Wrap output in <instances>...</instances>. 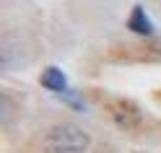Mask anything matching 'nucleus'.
<instances>
[{
  "label": "nucleus",
  "instance_id": "20e7f679",
  "mask_svg": "<svg viewBox=\"0 0 161 153\" xmlns=\"http://www.w3.org/2000/svg\"><path fill=\"white\" fill-rule=\"evenodd\" d=\"M39 83H42L47 91H55V94H65L68 91V78L60 68H44L42 70V78H39Z\"/></svg>",
  "mask_w": 161,
  "mask_h": 153
},
{
  "label": "nucleus",
  "instance_id": "f257e3e1",
  "mask_svg": "<svg viewBox=\"0 0 161 153\" xmlns=\"http://www.w3.org/2000/svg\"><path fill=\"white\" fill-rule=\"evenodd\" d=\"M91 145V138L83 127L73 122L52 125L42 135V150L44 153H86Z\"/></svg>",
  "mask_w": 161,
  "mask_h": 153
},
{
  "label": "nucleus",
  "instance_id": "7ed1b4c3",
  "mask_svg": "<svg viewBox=\"0 0 161 153\" xmlns=\"http://www.w3.org/2000/svg\"><path fill=\"white\" fill-rule=\"evenodd\" d=\"M127 29L138 36H151L153 34V24H151V18L146 16L143 5H135L133 11H130V18H127Z\"/></svg>",
  "mask_w": 161,
  "mask_h": 153
},
{
  "label": "nucleus",
  "instance_id": "f03ea898",
  "mask_svg": "<svg viewBox=\"0 0 161 153\" xmlns=\"http://www.w3.org/2000/svg\"><path fill=\"white\" fill-rule=\"evenodd\" d=\"M107 109H109L112 119L119 127H138L140 122H143V112H140L138 104H133L130 99H114V101L107 104Z\"/></svg>",
  "mask_w": 161,
  "mask_h": 153
}]
</instances>
